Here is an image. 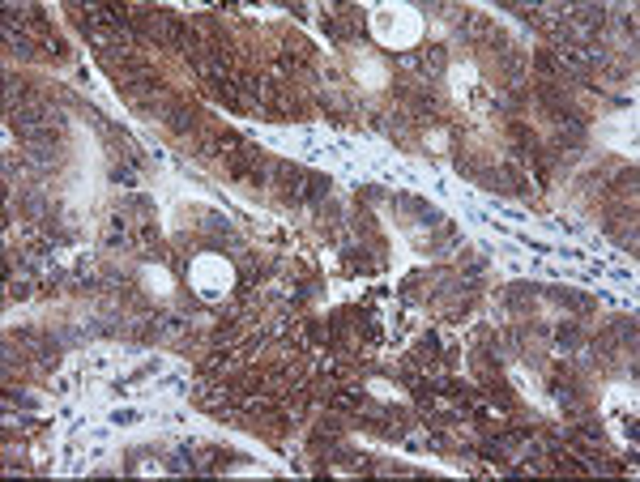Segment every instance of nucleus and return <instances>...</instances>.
<instances>
[{
	"label": "nucleus",
	"instance_id": "1",
	"mask_svg": "<svg viewBox=\"0 0 640 482\" xmlns=\"http://www.w3.org/2000/svg\"><path fill=\"white\" fill-rule=\"evenodd\" d=\"M329 192V179L325 175H303V188H299V201H320Z\"/></svg>",
	"mask_w": 640,
	"mask_h": 482
}]
</instances>
